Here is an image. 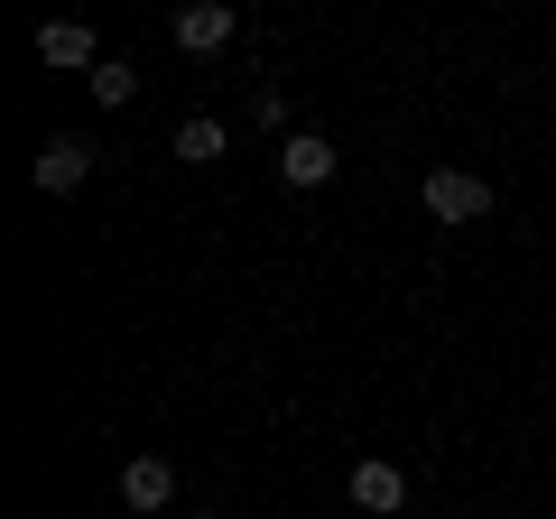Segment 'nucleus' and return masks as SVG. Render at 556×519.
<instances>
[{"instance_id": "f257e3e1", "label": "nucleus", "mask_w": 556, "mask_h": 519, "mask_svg": "<svg viewBox=\"0 0 556 519\" xmlns=\"http://www.w3.org/2000/svg\"><path fill=\"white\" fill-rule=\"evenodd\" d=\"M167 38H177L186 56H223V47L241 38V20H232V0H186L177 20H167Z\"/></svg>"}, {"instance_id": "f03ea898", "label": "nucleus", "mask_w": 556, "mask_h": 519, "mask_svg": "<svg viewBox=\"0 0 556 519\" xmlns=\"http://www.w3.org/2000/svg\"><path fill=\"white\" fill-rule=\"evenodd\" d=\"M427 214L437 223H482L492 214V186H482L473 167H427Z\"/></svg>"}, {"instance_id": "7ed1b4c3", "label": "nucleus", "mask_w": 556, "mask_h": 519, "mask_svg": "<svg viewBox=\"0 0 556 519\" xmlns=\"http://www.w3.org/2000/svg\"><path fill=\"white\" fill-rule=\"evenodd\" d=\"M84 177H93V140H65V130L28 159V186H38V195H75Z\"/></svg>"}, {"instance_id": "20e7f679", "label": "nucleus", "mask_w": 556, "mask_h": 519, "mask_svg": "<svg viewBox=\"0 0 556 519\" xmlns=\"http://www.w3.org/2000/svg\"><path fill=\"white\" fill-rule=\"evenodd\" d=\"M278 177L298 186V195H316V186L334 177V140H325V130H288V140H278Z\"/></svg>"}, {"instance_id": "39448f33", "label": "nucleus", "mask_w": 556, "mask_h": 519, "mask_svg": "<svg viewBox=\"0 0 556 519\" xmlns=\"http://www.w3.org/2000/svg\"><path fill=\"white\" fill-rule=\"evenodd\" d=\"M38 65H65V75H93V65H102V38H93L84 20H47V28H38Z\"/></svg>"}, {"instance_id": "423d86ee", "label": "nucleus", "mask_w": 556, "mask_h": 519, "mask_svg": "<svg viewBox=\"0 0 556 519\" xmlns=\"http://www.w3.org/2000/svg\"><path fill=\"white\" fill-rule=\"evenodd\" d=\"M399 501H408V473H399L390 455H362V464H353V510H371V519H390Z\"/></svg>"}, {"instance_id": "0eeeda50", "label": "nucleus", "mask_w": 556, "mask_h": 519, "mask_svg": "<svg viewBox=\"0 0 556 519\" xmlns=\"http://www.w3.org/2000/svg\"><path fill=\"white\" fill-rule=\"evenodd\" d=\"M121 501H130V510H167V501H177V464L167 455H130L121 464Z\"/></svg>"}, {"instance_id": "6e6552de", "label": "nucleus", "mask_w": 556, "mask_h": 519, "mask_svg": "<svg viewBox=\"0 0 556 519\" xmlns=\"http://www.w3.org/2000/svg\"><path fill=\"white\" fill-rule=\"evenodd\" d=\"M223 149H232V130H223V121H204V112L177 121V159H186V167H214Z\"/></svg>"}, {"instance_id": "1a4fd4ad", "label": "nucleus", "mask_w": 556, "mask_h": 519, "mask_svg": "<svg viewBox=\"0 0 556 519\" xmlns=\"http://www.w3.org/2000/svg\"><path fill=\"white\" fill-rule=\"evenodd\" d=\"M84 84H93V102H102V112H121V102L139 93V75H130V65H121V56H102V65H93V75H84Z\"/></svg>"}, {"instance_id": "9d476101", "label": "nucleus", "mask_w": 556, "mask_h": 519, "mask_svg": "<svg viewBox=\"0 0 556 519\" xmlns=\"http://www.w3.org/2000/svg\"><path fill=\"white\" fill-rule=\"evenodd\" d=\"M251 121H260V130H288V93H278V84H260V93H251Z\"/></svg>"}, {"instance_id": "9b49d317", "label": "nucleus", "mask_w": 556, "mask_h": 519, "mask_svg": "<svg viewBox=\"0 0 556 519\" xmlns=\"http://www.w3.org/2000/svg\"><path fill=\"white\" fill-rule=\"evenodd\" d=\"M195 519H214V510H195Z\"/></svg>"}]
</instances>
